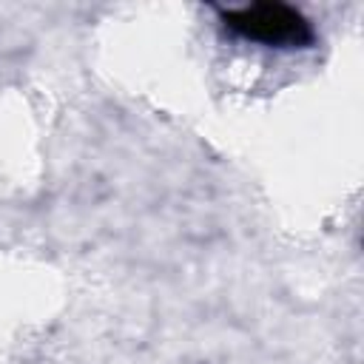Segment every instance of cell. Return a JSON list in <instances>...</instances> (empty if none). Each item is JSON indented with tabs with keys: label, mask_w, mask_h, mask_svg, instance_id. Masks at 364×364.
<instances>
[{
	"label": "cell",
	"mask_w": 364,
	"mask_h": 364,
	"mask_svg": "<svg viewBox=\"0 0 364 364\" xmlns=\"http://www.w3.org/2000/svg\"><path fill=\"white\" fill-rule=\"evenodd\" d=\"M225 26L253 43L273 48H307L316 43L313 26L284 3H253L242 9H222Z\"/></svg>",
	"instance_id": "1"
}]
</instances>
